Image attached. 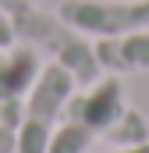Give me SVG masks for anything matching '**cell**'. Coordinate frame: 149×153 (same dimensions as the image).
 <instances>
[{"label":"cell","instance_id":"1","mask_svg":"<svg viewBox=\"0 0 149 153\" xmlns=\"http://www.w3.org/2000/svg\"><path fill=\"white\" fill-rule=\"evenodd\" d=\"M11 25H14V39L36 46L39 53H50V61L64 64L74 75L78 85H92L100 78V61L92 43L74 32L60 14H46L43 7H36V0H25L11 11Z\"/></svg>","mask_w":149,"mask_h":153},{"label":"cell","instance_id":"2","mask_svg":"<svg viewBox=\"0 0 149 153\" xmlns=\"http://www.w3.org/2000/svg\"><path fill=\"white\" fill-rule=\"evenodd\" d=\"M124 107H128L124 103V82L117 75L96 78L85 93L74 89V96L68 100L64 114H60L53 135H50L46 153H85L114 125V117Z\"/></svg>","mask_w":149,"mask_h":153},{"label":"cell","instance_id":"3","mask_svg":"<svg viewBox=\"0 0 149 153\" xmlns=\"http://www.w3.org/2000/svg\"><path fill=\"white\" fill-rule=\"evenodd\" d=\"M74 85L78 82L64 64H57V61L43 64L39 78L32 82V89L25 96V117L14 132V153H46L50 150V135H53L57 121L64 114L68 100L74 96Z\"/></svg>","mask_w":149,"mask_h":153},{"label":"cell","instance_id":"4","mask_svg":"<svg viewBox=\"0 0 149 153\" xmlns=\"http://www.w3.org/2000/svg\"><path fill=\"white\" fill-rule=\"evenodd\" d=\"M57 14L82 36H124L149 25V0H64Z\"/></svg>","mask_w":149,"mask_h":153},{"label":"cell","instance_id":"5","mask_svg":"<svg viewBox=\"0 0 149 153\" xmlns=\"http://www.w3.org/2000/svg\"><path fill=\"white\" fill-rule=\"evenodd\" d=\"M96 61L103 71L110 75H124V71H149V25L124 32V36H103L92 43Z\"/></svg>","mask_w":149,"mask_h":153},{"label":"cell","instance_id":"6","mask_svg":"<svg viewBox=\"0 0 149 153\" xmlns=\"http://www.w3.org/2000/svg\"><path fill=\"white\" fill-rule=\"evenodd\" d=\"M43 71V61H39V50L29 43H14L4 50V61H0V96L4 103H14V100H25L32 82ZM0 103V107H4Z\"/></svg>","mask_w":149,"mask_h":153},{"label":"cell","instance_id":"7","mask_svg":"<svg viewBox=\"0 0 149 153\" xmlns=\"http://www.w3.org/2000/svg\"><path fill=\"white\" fill-rule=\"evenodd\" d=\"M107 139H110L114 146H128V150H135V146H146L149 143V121L135 107H124L121 114L114 117V125L103 132Z\"/></svg>","mask_w":149,"mask_h":153},{"label":"cell","instance_id":"8","mask_svg":"<svg viewBox=\"0 0 149 153\" xmlns=\"http://www.w3.org/2000/svg\"><path fill=\"white\" fill-rule=\"evenodd\" d=\"M18 39H14V25H11V14L0 7V46L7 50V46H14Z\"/></svg>","mask_w":149,"mask_h":153},{"label":"cell","instance_id":"9","mask_svg":"<svg viewBox=\"0 0 149 153\" xmlns=\"http://www.w3.org/2000/svg\"><path fill=\"white\" fill-rule=\"evenodd\" d=\"M0 153H14V128L0 125Z\"/></svg>","mask_w":149,"mask_h":153},{"label":"cell","instance_id":"10","mask_svg":"<svg viewBox=\"0 0 149 153\" xmlns=\"http://www.w3.org/2000/svg\"><path fill=\"white\" fill-rule=\"evenodd\" d=\"M18 4H25V0H0V7H4V11H7V14H11V11H14V7H18Z\"/></svg>","mask_w":149,"mask_h":153},{"label":"cell","instance_id":"11","mask_svg":"<svg viewBox=\"0 0 149 153\" xmlns=\"http://www.w3.org/2000/svg\"><path fill=\"white\" fill-rule=\"evenodd\" d=\"M128 153H149V143L146 146H135V150H128Z\"/></svg>","mask_w":149,"mask_h":153},{"label":"cell","instance_id":"12","mask_svg":"<svg viewBox=\"0 0 149 153\" xmlns=\"http://www.w3.org/2000/svg\"><path fill=\"white\" fill-rule=\"evenodd\" d=\"M0 61H4V46H0Z\"/></svg>","mask_w":149,"mask_h":153},{"label":"cell","instance_id":"13","mask_svg":"<svg viewBox=\"0 0 149 153\" xmlns=\"http://www.w3.org/2000/svg\"><path fill=\"white\" fill-rule=\"evenodd\" d=\"M0 103H4V96H0Z\"/></svg>","mask_w":149,"mask_h":153},{"label":"cell","instance_id":"14","mask_svg":"<svg viewBox=\"0 0 149 153\" xmlns=\"http://www.w3.org/2000/svg\"><path fill=\"white\" fill-rule=\"evenodd\" d=\"M36 4H39V0H36Z\"/></svg>","mask_w":149,"mask_h":153}]
</instances>
